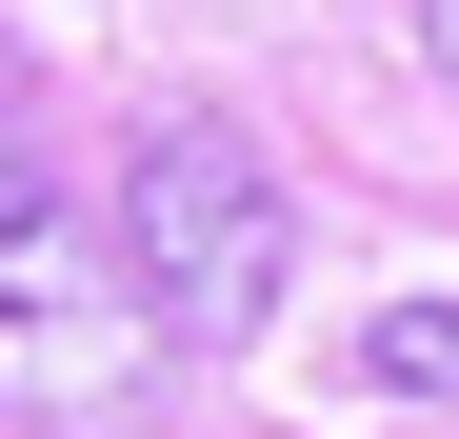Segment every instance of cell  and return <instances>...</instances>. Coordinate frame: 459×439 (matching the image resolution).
Segmentation results:
<instances>
[{"instance_id":"cell-1","label":"cell","mask_w":459,"mask_h":439,"mask_svg":"<svg viewBox=\"0 0 459 439\" xmlns=\"http://www.w3.org/2000/svg\"><path fill=\"white\" fill-rule=\"evenodd\" d=\"M120 260H140V300H160L180 359H240L280 320V260H299V200L240 120H140V160H120Z\"/></svg>"},{"instance_id":"cell-2","label":"cell","mask_w":459,"mask_h":439,"mask_svg":"<svg viewBox=\"0 0 459 439\" xmlns=\"http://www.w3.org/2000/svg\"><path fill=\"white\" fill-rule=\"evenodd\" d=\"M160 300L140 280L81 260V220L40 200V140H21V60H0V380H21L40 419H120L140 380H160Z\"/></svg>"},{"instance_id":"cell-3","label":"cell","mask_w":459,"mask_h":439,"mask_svg":"<svg viewBox=\"0 0 459 439\" xmlns=\"http://www.w3.org/2000/svg\"><path fill=\"white\" fill-rule=\"evenodd\" d=\"M359 380L379 400H459V300H379L359 320Z\"/></svg>"},{"instance_id":"cell-4","label":"cell","mask_w":459,"mask_h":439,"mask_svg":"<svg viewBox=\"0 0 459 439\" xmlns=\"http://www.w3.org/2000/svg\"><path fill=\"white\" fill-rule=\"evenodd\" d=\"M420 60H439V81H459V0H420Z\"/></svg>"}]
</instances>
